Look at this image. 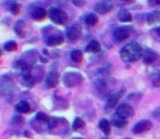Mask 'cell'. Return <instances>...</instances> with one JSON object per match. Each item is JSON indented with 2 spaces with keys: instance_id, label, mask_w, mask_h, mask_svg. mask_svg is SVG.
I'll use <instances>...</instances> for the list:
<instances>
[{
  "instance_id": "cell-1",
  "label": "cell",
  "mask_w": 160,
  "mask_h": 139,
  "mask_svg": "<svg viewBox=\"0 0 160 139\" xmlns=\"http://www.w3.org/2000/svg\"><path fill=\"white\" fill-rule=\"evenodd\" d=\"M142 53H143V50L137 42H130L125 45L120 51L121 59L125 62L137 61L142 57Z\"/></svg>"
},
{
  "instance_id": "cell-2",
  "label": "cell",
  "mask_w": 160,
  "mask_h": 139,
  "mask_svg": "<svg viewBox=\"0 0 160 139\" xmlns=\"http://www.w3.org/2000/svg\"><path fill=\"white\" fill-rule=\"evenodd\" d=\"M83 76L76 72H69L64 75L63 83L67 87H75L83 83Z\"/></svg>"
},
{
  "instance_id": "cell-3",
  "label": "cell",
  "mask_w": 160,
  "mask_h": 139,
  "mask_svg": "<svg viewBox=\"0 0 160 139\" xmlns=\"http://www.w3.org/2000/svg\"><path fill=\"white\" fill-rule=\"evenodd\" d=\"M49 17L52 22H55L56 24H65L68 22V15L64 11L60 10L58 8H51L49 11Z\"/></svg>"
},
{
  "instance_id": "cell-4",
  "label": "cell",
  "mask_w": 160,
  "mask_h": 139,
  "mask_svg": "<svg viewBox=\"0 0 160 139\" xmlns=\"http://www.w3.org/2000/svg\"><path fill=\"white\" fill-rule=\"evenodd\" d=\"M82 31L78 25H71L67 28V37L70 41H76L80 39Z\"/></svg>"
},
{
  "instance_id": "cell-5",
  "label": "cell",
  "mask_w": 160,
  "mask_h": 139,
  "mask_svg": "<svg viewBox=\"0 0 160 139\" xmlns=\"http://www.w3.org/2000/svg\"><path fill=\"white\" fill-rule=\"evenodd\" d=\"M152 127V122H149V121H147V120H142L134 125L132 131L134 134H142V133H145V132L149 131Z\"/></svg>"
},
{
  "instance_id": "cell-6",
  "label": "cell",
  "mask_w": 160,
  "mask_h": 139,
  "mask_svg": "<svg viewBox=\"0 0 160 139\" xmlns=\"http://www.w3.org/2000/svg\"><path fill=\"white\" fill-rule=\"evenodd\" d=\"M134 114V110L131 105L128 104H120L118 108H117V115L121 116L123 118H127V117H130Z\"/></svg>"
},
{
  "instance_id": "cell-7",
  "label": "cell",
  "mask_w": 160,
  "mask_h": 139,
  "mask_svg": "<svg viewBox=\"0 0 160 139\" xmlns=\"http://www.w3.org/2000/svg\"><path fill=\"white\" fill-rule=\"evenodd\" d=\"M142 58H143V61L145 64H152L157 61V59H158V55H157L155 51L147 49V50L143 51V53H142Z\"/></svg>"
},
{
  "instance_id": "cell-8",
  "label": "cell",
  "mask_w": 160,
  "mask_h": 139,
  "mask_svg": "<svg viewBox=\"0 0 160 139\" xmlns=\"http://www.w3.org/2000/svg\"><path fill=\"white\" fill-rule=\"evenodd\" d=\"M131 31L128 27H119L113 32V38L117 41H123L130 36Z\"/></svg>"
},
{
  "instance_id": "cell-9",
  "label": "cell",
  "mask_w": 160,
  "mask_h": 139,
  "mask_svg": "<svg viewBox=\"0 0 160 139\" xmlns=\"http://www.w3.org/2000/svg\"><path fill=\"white\" fill-rule=\"evenodd\" d=\"M59 83V74L56 71H51L50 73H48L46 77V84L49 88H53L56 87Z\"/></svg>"
},
{
  "instance_id": "cell-10",
  "label": "cell",
  "mask_w": 160,
  "mask_h": 139,
  "mask_svg": "<svg viewBox=\"0 0 160 139\" xmlns=\"http://www.w3.org/2000/svg\"><path fill=\"white\" fill-rule=\"evenodd\" d=\"M63 40H64L63 36H62L61 33H59V34L48 36L46 38V44L48 46H57V45H61L63 42Z\"/></svg>"
},
{
  "instance_id": "cell-11",
  "label": "cell",
  "mask_w": 160,
  "mask_h": 139,
  "mask_svg": "<svg viewBox=\"0 0 160 139\" xmlns=\"http://www.w3.org/2000/svg\"><path fill=\"white\" fill-rule=\"evenodd\" d=\"M111 9H112V6L107 1L98 2L95 6V11L97 13H99V14H106V13L109 12Z\"/></svg>"
},
{
  "instance_id": "cell-12",
  "label": "cell",
  "mask_w": 160,
  "mask_h": 139,
  "mask_svg": "<svg viewBox=\"0 0 160 139\" xmlns=\"http://www.w3.org/2000/svg\"><path fill=\"white\" fill-rule=\"evenodd\" d=\"M46 17V10L42 7H36L32 10V17L36 21H42Z\"/></svg>"
},
{
  "instance_id": "cell-13",
  "label": "cell",
  "mask_w": 160,
  "mask_h": 139,
  "mask_svg": "<svg viewBox=\"0 0 160 139\" xmlns=\"http://www.w3.org/2000/svg\"><path fill=\"white\" fill-rule=\"evenodd\" d=\"M122 93H123V89L119 91V93H112L111 96H109V98H108V100H107V107L108 108H114L116 107V104L118 103L119 99L121 98V95H122Z\"/></svg>"
},
{
  "instance_id": "cell-14",
  "label": "cell",
  "mask_w": 160,
  "mask_h": 139,
  "mask_svg": "<svg viewBox=\"0 0 160 139\" xmlns=\"http://www.w3.org/2000/svg\"><path fill=\"white\" fill-rule=\"evenodd\" d=\"M147 23L149 24V25L160 23V11L155 10V11H152V12L150 13V14H148Z\"/></svg>"
},
{
  "instance_id": "cell-15",
  "label": "cell",
  "mask_w": 160,
  "mask_h": 139,
  "mask_svg": "<svg viewBox=\"0 0 160 139\" xmlns=\"http://www.w3.org/2000/svg\"><path fill=\"white\" fill-rule=\"evenodd\" d=\"M85 50H86V52H91V53L99 52V51H100V44H99L98 41H96V40H92L86 46Z\"/></svg>"
},
{
  "instance_id": "cell-16",
  "label": "cell",
  "mask_w": 160,
  "mask_h": 139,
  "mask_svg": "<svg viewBox=\"0 0 160 139\" xmlns=\"http://www.w3.org/2000/svg\"><path fill=\"white\" fill-rule=\"evenodd\" d=\"M118 17H119V20H120L121 22H130V21H132V15H131V13L128 12V10H125V9H121V10L119 11Z\"/></svg>"
},
{
  "instance_id": "cell-17",
  "label": "cell",
  "mask_w": 160,
  "mask_h": 139,
  "mask_svg": "<svg viewBox=\"0 0 160 139\" xmlns=\"http://www.w3.org/2000/svg\"><path fill=\"white\" fill-rule=\"evenodd\" d=\"M15 109H17V111H19L20 113H28V112H30L31 108H30V104L26 101H21L20 103H18L15 105Z\"/></svg>"
},
{
  "instance_id": "cell-18",
  "label": "cell",
  "mask_w": 160,
  "mask_h": 139,
  "mask_svg": "<svg viewBox=\"0 0 160 139\" xmlns=\"http://www.w3.org/2000/svg\"><path fill=\"white\" fill-rule=\"evenodd\" d=\"M99 127H100V129L103 132V134H106V135H109L110 134L111 127H110V123L108 122L107 120H100V122H99Z\"/></svg>"
},
{
  "instance_id": "cell-19",
  "label": "cell",
  "mask_w": 160,
  "mask_h": 139,
  "mask_svg": "<svg viewBox=\"0 0 160 139\" xmlns=\"http://www.w3.org/2000/svg\"><path fill=\"white\" fill-rule=\"evenodd\" d=\"M71 59L72 61H74L75 63H80L83 60V53L81 50H73L71 52Z\"/></svg>"
},
{
  "instance_id": "cell-20",
  "label": "cell",
  "mask_w": 160,
  "mask_h": 139,
  "mask_svg": "<svg viewBox=\"0 0 160 139\" xmlns=\"http://www.w3.org/2000/svg\"><path fill=\"white\" fill-rule=\"evenodd\" d=\"M23 26H24L23 21H18L14 26V32L17 33L20 37H24V36H25V32L23 31Z\"/></svg>"
},
{
  "instance_id": "cell-21",
  "label": "cell",
  "mask_w": 160,
  "mask_h": 139,
  "mask_svg": "<svg viewBox=\"0 0 160 139\" xmlns=\"http://www.w3.org/2000/svg\"><path fill=\"white\" fill-rule=\"evenodd\" d=\"M150 80L155 87H160V72H154L150 75Z\"/></svg>"
},
{
  "instance_id": "cell-22",
  "label": "cell",
  "mask_w": 160,
  "mask_h": 139,
  "mask_svg": "<svg viewBox=\"0 0 160 139\" xmlns=\"http://www.w3.org/2000/svg\"><path fill=\"white\" fill-rule=\"evenodd\" d=\"M95 86H96V89L100 93H105L106 91H107V84L105 83V80H102V79L97 80Z\"/></svg>"
},
{
  "instance_id": "cell-23",
  "label": "cell",
  "mask_w": 160,
  "mask_h": 139,
  "mask_svg": "<svg viewBox=\"0 0 160 139\" xmlns=\"http://www.w3.org/2000/svg\"><path fill=\"white\" fill-rule=\"evenodd\" d=\"M97 22H98V17H97L95 14H88L86 17H85V23H86L88 26L96 25Z\"/></svg>"
},
{
  "instance_id": "cell-24",
  "label": "cell",
  "mask_w": 160,
  "mask_h": 139,
  "mask_svg": "<svg viewBox=\"0 0 160 139\" xmlns=\"http://www.w3.org/2000/svg\"><path fill=\"white\" fill-rule=\"evenodd\" d=\"M113 124H114V126H117V127H123L127 125V121H125V118L121 117V116L116 115V116H113Z\"/></svg>"
},
{
  "instance_id": "cell-25",
  "label": "cell",
  "mask_w": 160,
  "mask_h": 139,
  "mask_svg": "<svg viewBox=\"0 0 160 139\" xmlns=\"http://www.w3.org/2000/svg\"><path fill=\"white\" fill-rule=\"evenodd\" d=\"M9 10L12 14H18L20 12V6L18 2L15 1H11L10 4H9Z\"/></svg>"
},
{
  "instance_id": "cell-26",
  "label": "cell",
  "mask_w": 160,
  "mask_h": 139,
  "mask_svg": "<svg viewBox=\"0 0 160 139\" xmlns=\"http://www.w3.org/2000/svg\"><path fill=\"white\" fill-rule=\"evenodd\" d=\"M4 49H6L7 51L17 50V42L12 41V40H10V41H7L6 44H4Z\"/></svg>"
},
{
  "instance_id": "cell-27",
  "label": "cell",
  "mask_w": 160,
  "mask_h": 139,
  "mask_svg": "<svg viewBox=\"0 0 160 139\" xmlns=\"http://www.w3.org/2000/svg\"><path fill=\"white\" fill-rule=\"evenodd\" d=\"M84 122H83V120H81L80 117H76L75 120H74L73 122V128L74 129H81L84 127Z\"/></svg>"
},
{
  "instance_id": "cell-28",
  "label": "cell",
  "mask_w": 160,
  "mask_h": 139,
  "mask_svg": "<svg viewBox=\"0 0 160 139\" xmlns=\"http://www.w3.org/2000/svg\"><path fill=\"white\" fill-rule=\"evenodd\" d=\"M36 118L39 121H42V122H47V121H49V117L46 115L45 113H42V112H39V113H37V115H36Z\"/></svg>"
},
{
  "instance_id": "cell-29",
  "label": "cell",
  "mask_w": 160,
  "mask_h": 139,
  "mask_svg": "<svg viewBox=\"0 0 160 139\" xmlns=\"http://www.w3.org/2000/svg\"><path fill=\"white\" fill-rule=\"evenodd\" d=\"M72 2L76 7H83L85 4V2H86V0H72Z\"/></svg>"
},
{
  "instance_id": "cell-30",
  "label": "cell",
  "mask_w": 160,
  "mask_h": 139,
  "mask_svg": "<svg viewBox=\"0 0 160 139\" xmlns=\"http://www.w3.org/2000/svg\"><path fill=\"white\" fill-rule=\"evenodd\" d=\"M152 116H154L156 120H159L160 121V107L157 108L154 112H152Z\"/></svg>"
},
{
  "instance_id": "cell-31",
  "label": "cell",
  "mask_w": 160,
  "mask_h": 139,
  "mask_svg": "<svg viewBox=\"0 0 160 139\" xmlns=\"http://www.w3.org/2000/svg\"><path fill=\"white\" fill-rule=\"evenodd\" d=\"M149 4H152V6H158V4H160V0H149Z\"/></svg>"
},
{
  "instance_id": "cell-32",
  "label": "cell",
  "mask_w": 160,
  "mask_h": 139,
  "mask_svg": "<svg viewBox=\"0 0 160 139\" xmlns=\"http://www.w3.org/2000/svg\"><path fill=\"white\" fill-rule=\"evenodd\" d=\"M56 125H57V122H56V120L53 118V120H51V122H49V128H53Z\"/></svg>"
},
{
  "instance_id": "cell-33",
  "label": "cell",
  "mask_w": 160,
  "mask_h": 139,
  "mask_svg": "<svg viewBox=\"0 0 160 139\" xmlns=\"http://www.w3.org/2000/svg\"><path fill=\"white\" fill-rule=\"evenodd\" d=\"M156 33H157V35L159 36L160 37V27H158V28H156Z\"/></svg>"
},
{
  "instance_id": "cell-34",
  "label": "cell",
  "mask_w": 160,
  "mask_h": 139,
  "mask_svg": "<svg viewBox=\"0 0 160 139\" xmlns=\"http://www.w3.org/2000/svg\"><path fill=\"white\" fill-rule=\"evenodd\" d=\"M123 1H132V0H123Z\"/></svg>"
},
{
  "instance_id": "cell-35",
  "label": "cell",
  "mask_w": 160,
  "mask_h": 139,
  "mask_svg": "<svg viewBox=\"0 0 160 139\" xmlns=\"http://www.w3.org/2000/svg\"><path fill=\"white\" fill-rule=\"evenodd\" d=\"M75 139H82V138H75Z\"/></svg>"
},
{
  "instance_id": "cell-36",
  "label": "cell",
  "mask_w": 160,
  "mask_h": 139,
  "mask_svg": "<svg viewBox=\"0 0 160 139\" xmlns=\"http://www.w3.org/2000/svg\"><path fill=\"white\" fill-rule=\"evenodd\" d=\"M101 139H108V138H101Z\"/></svg>"
},
{
  "instance_id": "cell-37",
  "label": "cell",
  "mask_w": 160,
  "mask_h": 139,
  "mask_svg": "<svg viewBox=\"0 0 160 139\" xmlns=\"http://www.w3.org/2000/svg\"><path fill=\"white\" fill-rule=\"evenodd\" d=\"M0 55H1V51H0Z\"/></svg>"
},
{
  "instance_id": "cell-38",
  "label": "cell",
  "mask_w": 160,
  "mask_h": 139,
  "mask_svg": "<svg viewBox=\"0 0 160 139\" xmlns=\"http://www.w3.org/2000/svg\"></svg>"
}]
</instances>
